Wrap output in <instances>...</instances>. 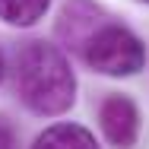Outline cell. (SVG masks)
<instances>
[{"label": "cell", "mask_w": 149, "mask_h": 149, "mask_svg": "<svg viewBox=\"0 0 149 149\" xmlns=\"http://www.w3.org/2000/svg\"><path fill=\"white\" fill-rule=\"evenodd\" d=\"M13 89L38 118H57L76 102V73L60 45L26 41L13 57Z\"/></svg>", "instance_id": "cell-1"}, {"label": "cell", "mask_w": 149, "mask_h": 149, "mask_svg": "<svg viewBox=\"0 0 149 149\" xmlns=\"http://www.w3.org/2000/svg\"><path fill=\"white\" fill-rule=\"evenodd\" d=\"M79 57L102 76H133L146 67V45L114 19H108L89 38Z\"/></svg>", "instance_id": "cell-2"}, {"label": "cell", "mask_w": 149, "mask_h": 149, "mask_svg": "<svg viewBox=\"0 0 149 149\" xmlns=\"http://www.w3.org/2000/svg\"><path fill=\"white\" fill-rule=\"evenodd\" d=\"M108 10L98 6L95 0H67L57 16V41L63 51L83 54V48L89 45V38L108 22Z\"/></svg>", "instance_id": "cell-3"}, {"label": "cell", "mask_w": 149, "mask_h": 149, "mask_svg": "<svg viewBox=\"0 0 149 149\" xmlns=\"http://www.w3.org/2000/svg\"><path fill=\"white\" fill-rule=\"evenodd\" d=\"M98 127L114 149H133L140 140V108L127 95H108L98 105Z\"/></svg>", "instance_id": "cell-4"}, {"label": "cell", "mask_w": 149, "mask_h": 149, "mask_svg": "<svg viewBox=\"0 0 149 149\" xmlns=\"http://www.w3.org/2000/svg\"><path fill=\"white\" fill-rule=\"evenodd\" d=\"M32 149H102V146H98L95 133H92V130H86L83 124L60 120V124L45 127V130L35 136Z\"/></svg>", "instance_id": "cell-5"}, {"label": "cell", "mask_w": 149, "mask_h": 149, "mask_svg": "<svg viewBox=\"0 0 149 149\" xmlns=\"http://www.w3.org/2000/svg\"><path fill=\"white\" fill-rule=\"evenodd\" d=\"M51 0H0V19L16 29H29L38 19H45Z\"/></svg>", "instance_id": "cell-6"}, {"label": "cell", "mask_w": 149, "mask_h": 149, "mask_svg": "<svg viewBox=\"0 0 149 149\" xmlns=\"http://www.w3.org/2000/svg\"><path fill=\"white\" fill-rule=\"evenodd\" d=\"M0 149H16V130L6 120H0Z\"/></svg>", "instance_id": "cell-7"}, {"label": "cell", "mask_w": 149, "mask_h": 149, "mask_svg": "<svg viewBox=\"0 0 149 149\" xmlns=\"http://www.w3.org/2000/svg\"><path fill=\"white\" fill-rule=\"evenodd\" d=\"M3 70H6V67H3V54H0V79H3Z\"/></svg>", "instance_id": "cell-8"}, {"label": "cell", "mask_w": 149, "mask_h": 149, "mask_svg": "<svg viewBox=\"0 0 149 149\" xmlns=\"http://www.w3.org/2000/svg\"><path fill=\"white\" fill-rule=\"evenodd\" d=\"M140 3H149V0H140Z\"/></svg>", "instance_id": "cell-9"}]
</instances>
